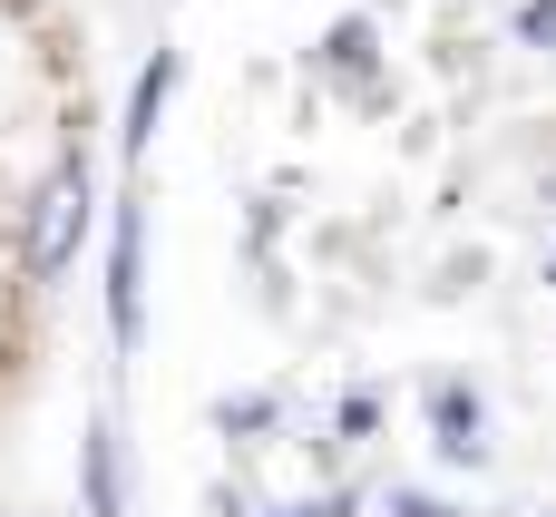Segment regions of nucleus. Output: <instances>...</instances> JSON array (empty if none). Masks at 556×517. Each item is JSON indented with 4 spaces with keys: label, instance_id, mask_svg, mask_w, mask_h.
I'll list each match as a JSON object with an SVG mask.
<instances>
[{
    "label": "nucleus",
    "instance_id": "nucleus-2",
    "mask_svg": "<svg viewBox=\"0 0 556 517\" xmlns=\"http://www.w3.org/2000/svg\"><path fill=\"white\" fill-rule=\"evenodd\" d=\"M440 450H450V459H469V450H479V401H469L459 381L440 391Z\"/></svg>",
    "mask_w": 556,
    "mask_h": 517
},
{
    "label": "nucleus",
    "instance_id": "nucleus-1",
    "mask_svg": "<svg viewBox=\"0 0 556 517\" xmlns=\"http://www.w3.org/2000/svg\"><path fill=\"white\" fill-rule=\"evenodd\" d=\"M78 235H88V166H59V176L39 186V205H29V274L49 283V274L78 254Z\"/></svg>",
    "mask_w": 556,
    "mask_h": 517
},
{
    "label": "nucleus",
    "instance_id": "nucleus-3",
    "mask_svg": "<svg viewBox=\"0 0 556 517\" xmlns=\"http://www.w3.org/2000/svg\"><path fill=\"white\" fill-rule=\"evenodd\" d=\"M518 29H528V39H538V49H556V0H538V10H528V20H518Z\"/></svg>",
    "mask_w": 556,
    "mask_h": 517
},
{
    "label": "nucleus",
    "instance_id": "nucleus-4",
    "mask_svg": "<svg viewBox=\"0 0 556 517\" xmlns=\"http://www.w3.org/2000/svg\"><path fill=\"white\" fill-rule=\"evenodd\" d=\"M391 517H459V508H440V499H391Z\"/></svg>",
    "mask_w": 556,
    "mask_h": 517
}]
</instances>
